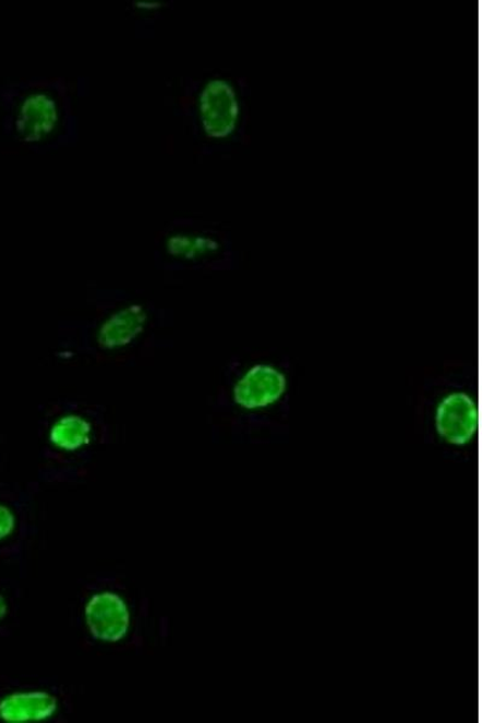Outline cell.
Returning a JSON list of instances; mask_svg holds the SVG:
<instances>
[{
    "label": "cell",
    "instance_id": "1",
    "mask_svg": "<svg viewBox=\"0 0 482 723\" xmlns=\"http://www.w3.org/2000/svg\"><path fill=\"white\" fill-rule=\"evenodd\" d=\"M204 133L215 142L240 140L248 123L246 88L228 77L205 84L200 97Z\"/></svg>",
    "mask_w": 482,
    "mask_h": 723
},
{
    "label": "cell",
    "instance_id": "2",
    "mask_svg": "<svg viewBox=\"0 0 482 723\" xmlns=\"http://www.w3.org/2000/svg\"><path fill=\"white\" fill-rule=\"evenodd\" d=\"M86 622L89 632L103 641H119L130 627L128 606L119 595L106 592L92 599L86 606Z\"/></svg>",
    "mask_w": 482,
    "mask_h": 723
},
{
    "label": "cell",
    "instance_id": "3",
    "mask_svg": "<svg viewBox=\"0 0 482 723\" xmlns=\"http://www.w3.org/2000/svg\"><path fill=\"white\" fill-rule=\"evenodd\" d=\"M477 426V407L467 395L455 394L443 401L437 412V431L446 442L463 445L473 438Z\"/></svg>",
    "mask_w": 482,
    "mask_h": 723
},
{
    "label": "cell",
    "instance_id": "4",
    "mask_svg": "<svg viewBox=\"0 0 482 723\" xmlns=\"http://www.w3.org/2000/svg\"><path fill=\"white\" fill-rule=\"evenodd\" d=\"M285 388L286 381L281 373L268 365H256L237 384L234 399L245 409L264 408L277 401Z\"/></svg>",
    "mask_w": 482,
    "mask_h": 723
},
{
    "label": "cell",
    "instance_id": "5",
    "mask_svg": "<svg viewBox=\"0 0 482 723\" xmlns=\"http://www.w3.org/2000/svg\"><path fill=\"white\" fill-rule=\"evenodd\" d=\"M56 709V698L49 694H15L0 702V719L7 722L41 721L53 715Z\"/></svg>",
    "mask_w": 482,
    "mask_h": 723
},
{
    "label": "cell",
    "instance_id": "6",
    "mask_svg": "<svg viewBox=\"0 0 482 723\" xmlns=\"http://www.w3.org/2000/svg\"><path fill=\"white\" fill-rule=\"evenodd\" d=\"M146 314L140 305H133L111 316L99 333L100 347L115 349L128 346L143 332Z\"/></svg>",
    "mask_w": 482,
    "mask_h": 723
},
{
    "label": "cell",
    "instance_id": "7",
    "mask_svg": "<svg viewBox=\"0 0 482 723\" xmlns=\"http://www.w3.org/2000/svg\"><path fill=\"white\" fill-rule=\"evenodd\" d=\"M89 424L82 418L68 417L57 422L51 431V442L61 449L73 451L89 441Z\"/></svg>",
    "mask_w": 482,
    "mask_h": 723
},
{
    "label": "cell",
    "instance_id": "8",
    "mask_svg": "<svg viewBox=\"0 0 482 723\" xmlns=\"http://www.w3.org/2000/svg\"><path fill=\"white\" fill-rule=\"evenodd\" d=\"M14 528L15 518L13 513L0 505V541L13 533Z\"/></svg>",
    "mask_w": 482,
    "mask_h": 723
},
{
    "label": "cell",
    "instance_id": "9",
    "mask_svg": "<svg viewBox=\"0 0 482 723\" xmlns=\"http://www.w3.org/2000/svg\"><path fill=\"white\" fill-rule=\"evenodd\" d=\"M7 614V603L2 595H0V619H2Z\"/></svg>",
    "mask_w": 482,
    "mask_h": 723
}]
</instances>
